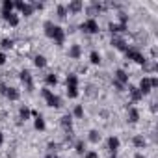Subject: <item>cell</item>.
Returning a JSON list of instances; mask_svg holds the SVG:
<instances>
[{"label": "cell", "instance_id": "obj_1", "mask_svg": "<svg viewBox=\"0 0 158 158\" xmlns=\"http://www.w3.org/2000/svg\"><path fill=\"white\" fill-rule=\"evenodd\" d=\"M41 97L45 99V102H47L48 108H61V99H60L52 89L43 88V89H41Z\"/></svg>", "mask_w": 158, "mask_h": 158}, {"label": "cell", "instance_id": "obj_2", "mask_svg": "<svg viewBox=\"0 0 158 158\" xmlns=\"http://www.w3.org/2000/svg\"><path fill=\"white\" fill-rule=\"evenodd\" d=\"M80 30H82L84 34H99L101 26H99V21H97L95 17H88V19H84V21L80 23Z\"/></svg>", "mask_w": 158, "mask_h": 158}, {"label": "cell", "instance_id": "obj_3", "mask_svg": "<svg viewBox=\"0 0 158 158\" xmlns=\"http://www.w3.org/2000/svg\"><path fill=\"white\" fill-rule=\"evenodd\" d=\"M34 6L30 2H23V0H19V2H15V13H19V17H32L34 15Z\"/></svg>", "mask_w": 158, "mask_h": 158}, {"label": "cell", "instance_id": "obj_4", "mask_svg": "<svg viewBox=\"0 0 158 158\" xmlns=\"http://www.w3.org/2000/svg\"><path fill=\"white\" fill-rule=\"evenodd\" d=\"M19 80H21V84H23L28 91L34 89V78H32V73H30L28 69H23V71L19 73Z\"/></svg>", "mask_w": 158, "mask_h": 158}, {"label": "cell", "instance_id": "obj_5", "mask_svg": "<svg viewBox=\"0 0 158 158\" xmlns=\"http://www.w3.org/2000/svg\"><path fill=\"white\" fill-rule=\"evenodd\" d=\"M48 39H52L58 47H61V45L65 43V30H63L60 24H56V26H54V32L50 34V37H48Z\"/></svg>", "mask_w": 158, "mask_h": 158}, {"label": "cell", "instance_id": "obj_6", "mask_svg": "<svg viewBox=\"0 0 158 158\" xmlns=\"http://www.w3.org/2000/svg\"><path fill=\"white\" fill-rule=\"evenodd\" d=\"M82 54H84L82 45H78V43L69 45V48H67V56H69V60H80V58H82Z\"/></svg>", "mask_w": 158, "mask_h": 158}, {"label": "cell", "instance_id": "obj_7", "mask_svg": "<svg viewBox=\"0 0 158 158\" xmlns=\"http://www.w3.org/2000/svg\"><path fill=\"white\" fill-rule=\"evenodd\" d=\"M136 88L139 89V93H141V95H149L151 91H154V89H152V82H151V76H143Z\"/></svg>", "mask_w": 158, "mask_h": 158}, {"label": "cell", "instance_id": "obj_8", "mask_svg": "<svg viewBox=\"0 0 158 158\" xmlns=\"http://www.w3.org/2000/svg\"><path fill=\"white\" fill-rule=\"evenodd\" d=\"M32 117H34V128L39 130V132H43V130L47 128V121H45V117H43L39 112H35V110H32Z\"/></svg>", "mask_w": 158, "mask_h": 158}, {"label": "cell", "instance_id": "obj_9", "mask_svg": "<svg viewBox=\"0 0 158 158\" xmlns=\"http://www.w3.org/2000/svg\"><path fill=\"white\" fill-rule=\"evenodd\" d=\"M114 80L117 84H121V86H127L128 84V73L125 69H115L114 71Z\"/></svg>", "mask_w": 158, "mask_h": 158}, {"label": "cell", "instance_id": "obj_10", "mask_svg": "<svg viewBox=\"0 0 158 158\" xmlns=\"http://www.w3.org/2000/svg\"><path fill=\"white\" fill-rule=\"evenodd\" d=\"M106 147H108L110 154H112V152H117V151L121 149V139H119V136H110V138L106 139Z\"/></svg>", "mask_w": 158, "mask_h": 158}, {"label": "cell", "instance_id": "obj_11", "mask_svg": "<svg viewBox=\"0 0 158 158\" xmlns=\"http://www.w3.org/2000/svg\"><path fill=\"white\" fill-rule=\"evenodd\" d=\"M65 8H67V13H69V15H76V13H80V11L84 10V2H80V0H74V2L65 4Z\"/></svg>", "mask_w": 158, "mask_h": 158}, {"label": "cell", "instance_id": "obj_12", "mask_svg": "<svg viewBox=\"0 0 158 158\" xmlns=\"http://www.w3.org/2000/svg\"><path fill=\"white\" fill-rule=\"evenodd\" d=\"M13 11H15V2H11V0H4V2L0 4V15H2V19L8 17Z\"/></svg>", "mask_w": 158, "mask_h": 158}, {"label": "cell", "instance_id": "obj_13", "mask_svg": "<svg viewBox=\"0 0 158 158\" xmlns=\"http://www.w3.org/2000/svg\"><path fill=\"white\" fill-rule=\"evenodd\" d=\"M4 97H6L10 102H15V101H19V99H21V91H19L17 88L8 86V88H6V91H4Z\"/></svg>", "mask_w": 158, "mask_h": 158}, {"label": "cell", "instance_id": "obj_14", "mask_svg": "<svg viewBox=\"0 0 158 158\" xmlns=\"http://www.w3.org/2000/svg\"><path fill=\"white\" fill-rule=\"evenodd\" d=\"M127 121H128V123H132V125L139 121V110H138L136 106H132V104L127 108Z\"/></svg>", "mask_w": 158, "mask_h": 158}, {"label": "cell", "instance_id": "obj_15", "mask_svg": "<svg viewBox=\"0 0 158 158\" xmlns=\"http://www.w3.org/2000/svg\"><path fill=\"white\" fill-rule=\"evenodd\" d=\"M128 97H130V104H132V106L143 99V95L139 93V89H138L136 86H128Z\"/></svg>", "mask_w": 158, "mask_h": 158}, {"label": "cell", "instance_id": "obj_16", "mask_svg": "<svg viewBox=\"0 0 158 158\" xmlns=\"http://www.w3.org/2000/svg\"><path fill=\"white\" fill-rule=\"evenodd\" d=\"M73 121H74V119H73V115H71V114H65V115H61V117H60V125H61V128H63V130H67V132H71V130H73Z\"/></svg>", "mask_w": 158, "mask_h": 158}, {"label": "cell", "instance_id": "obj_17", "mask_svg": "<svg viewBox=\"0 0 158 158\" xmlns=\"http://www.w3.org/2000/svg\"><path fill=\"white\" fill-rule=\"evenodd\" d=\"M58 82H60V78H58V74H56V73H48V74L45 76V88H48V89L56 88V86H58Z\"/></svg>", "mask_w": 158, "mask_h": 158}, {"label": "cell", "instance_id": "obj_18", "mask_svg": "<svg viewBox=\"0 0 158 158\" xmlns=\"http://www.w3.org/2000/svg\"><path fill=\"white\" fill-rule=\"evenodd\" d=\"M19 119H21V121H30V119H32V108L26 106V104H23V106L19 108Z\"/></svg>", "mask_w": 158, "mask_h": 158}, {"label": "cell", "instance_id": "obj_19", "mask_svg": "<svg viewBox=\"0 0 158 158\" xmlns=\"http://www.w3.org/2000/svg\"><path fill=\"white\" fill-rule=\"evenodd\" d=\"M13 47H15V41L11 37H2V39H0V50H2V52H8Z\"/></svg>", "mask_w": 158, "mask_h": 158}, {"label": "cell", "instance_id": "obj_20", "mask_svg": "<svg viewBox=\"0 0 158 158\" xmlns=\"http://www.w3.org/2000/svg\"><path fill=\"white\" fill-rule=\"evenodd\" d=\"M125 54L128 56V58H132L136 63H145V58H143V54H139L138 50H132V48H127L125 50Z\"/></svg>", "mask_w": 158, "mask_h": 158}, {"label": "cell", "instance_id": "obj_21", "mask_svg": "<svg viewBox=\"0 0 158 158\" xmlns=\"http://www.w3.org/2000/svg\"><path fill=\"white\" fill-rule=\"evenodd\" d=\"M4 21H6L11 28H17V26H19V23H21V17H19V13H15V11H13V13H10L8 17H4Z\"/></svg>", "mask_w": 158, "mask_h": 158}, {"label": "cell", "instance_id": "obj_22", "mask_svg": "<svg viewBox=\"0 0 158 158\" xmlns=\"http://www.w3.org/2000/svg\"><path fill=\"white\" fill-rule=\"evenodd\" d=\"M73 119H84V115H86V110H84V106L82 104H74V108H73Z\"/></svg>", "mask_w": 158, "mask_h": 158}, {"label": "cell", "instance_id": "obj_23", "mask_svg": "<svg viewBox=\"0 0 158 158\" xmlns=\"http://www.w3.org/2000/svg\"><path fill=\"white\" fill-rule=\"evenodd\" d=\"M47 56H43V54H35L34 56V65L37 67V69H45L47 67Z\"/></svg>", "mask_w": 158, "mask_h": 158}, {"label": "cell", "instance_id": "obj_24", "mask_svg": "<svg viewBox=\"0 0 158 158\" xmlns=\"http://www.w3.org/2000/svg\"><path fill=\"white\" fill-rule=\"evenodd\" d=\"M132 145L136 147V149H145V145H147V141H145V138L141 136V134H136L134 138H132Z\"/></svg>", "mask_w": 158, "mask_h": 158}, {"label": "cell", "instance_id": "obj_25", "mask_svg": "<svg viewBox=\"0 0 158 158\" xmlns=\"http://www.w3.org/2000/svg\"><path fill=\"white\" fill-rule=\"evenodd\" d=\"M74 151H76V154L84 156V152L88 151V145H86V141H84V139H76V141H74Z\"/></svg>", "mask_w": 158, "mask_h": 158}, {"label": "cell", "instance_id": "obj_26", "mask_svg": "<svg viewBox=\"0 0 158 158\" xmlns=\"http://www.w3.org/2000/svg\"><path fill=\"white\" fill-rule=\"evenodd\" d=\"M110 32L114 34V35H117V34H123L125 30H127V26L125 24H121V23H110Z\"/></svg>", "mask_w": 158, "mask_h": 158}, {"label": "cell", "instance_id": "obj_27", "mask_svg": "<svg viewBox=\"0 0 158 158\" xmlns=\"http://www.w3.org/2000/svg\"><path fill=\"white\" fill-rule=\"evenodd\" d=\"M101 61H102V54L99 50H91L89 52V63L91 65H101Z\"/></svg>", "mask_w": 158, "mask_h": 158}, {"label": "cell", "instance_id": "obj_28", "mask_svg": "<svg viewBox=\"0 0 158 158\" xmlns=\"http://www.w3.org/2000/svg\"><path fill=\"white\" fill-rule=\"evenodd\" d=\"M101 138H102V136H101V132H99V130H95V128H91V130L88 132V141H89V143H95V145H97V143L101 141Z\"/></svg>", "mask_w": 158, "mask_h": 158}, {"label": "cell", "instance_id": "obj_29", "mask_svg": "<svg viewBox=\"0 0 158 158\" xmlns=\"http://www.w3.org/2000/svg\"><path fill=\"white\" fill-rule=\"evenodd\" d=\"M56 15H58V19L60 21H63V19H67V8H65V4H58L56 6Z\"/></svg>", "mask_w": 158, "mask_h": 158}, {"label": "cell", "instance_id": "obj_30", "mask_svg": "<svg viewBox=\"0 0 158 158\" xmlns=\"http://www.w3.org/2000/svg\"><path fill=\"white\" fill-rule=\"evenodd\" d=\"M112 45H114L117 50H127V48H128L127 43H125V39H121V37H114V39H112Z\"/></svg>", "mask_w": 158, "mask_h": 158}, {"label": "cell", "instance_id": "obj_31", "mask_svg": "<svg viewBox=\"0 0 158 158\" xmlns=\"http://www.w3.org/2000/svg\"><path fill=\"white\" fill-rule=\"evenodd\" d=\"M80 82H78V76L74 73H69L67 78H65V86H78Z\"/></svg>", "mask_w": 158, "mask_h": 158}, {"label": "cell", "instance_id": "obj_32", "mask_svg": "<svg viewBox=\"0 0 158 158\" xmlns=\"http://www.w3.org/2000/svg\"><path fill=\"white\" fill-rule=\"evenodd\" d=\"M78 95H80L78 86H67V97H69V99H76Z\"/></svg>", "mask_w": 158, "mask_h": 158}, {"label": "cell", "instance_id": "obj_33", "mask_svg": "<svg viewBox=\"0 0 158 158\" xmlns=\"http://www.w3.org/2000/svg\"><path fill=\"white\" fill-rule=\"evenodd\" d=\"M84 158H99V151H95V149H88V151L84 152Z\"/></svg>", "mask_w": 158, "mask_h": 158}, {"label": "cell", "instance_id": "obj_34", "mask_svg": "<svg viewBox=\"0 0 158 158\" xmlns=\"http://www.w3.org/2000/svg\"><path fill=\"white\" fill-rule=\"evenodd\" d=\"M6 61H8V54L0 50V67H2V65H6Z\"/></svg>", "mask_w": 158, "mask_h": 158}, {"label": "cell", "instance_id": "obj_35", "mask_svg": "<svg viewBox=\"0 0 158 158\" xmlns=\"http://www.w3.org/2000/svg\"><path fill=\"white\" fill-rule=\"evenodd\" d=\"M6 88H8V86H6V84H4L2 80H0V93H2V95H4V91H6Z\"/></svg>", "mask_w": 158, "mask_h": 158}, {"label": "cell", "instance_id": "obj_36", "mask_svg": "<svg viewBox=\"0 0 158 158\" xmlns=\"http://www.w3.org/2000/svg\"><path fill=\"white\" fill-rule=\"evenodd\" d=\"M134 158H147V156H145V154H143V152H141V151H138V152H136V154H134Z\"/></svg>", "mask_w": 158, "mask_h": 158}, {"label": "cell", "instance_id": "obj_37", "mask_svg": "<svg viewBox=\"0 0 158 158\" xmlns=\"http://www.w3.org/2000/svg\"><path fill=\"white\" fill-rule=\"evenodd\" d=\"M4 139H6V138H4V132H2V130H0V147H2V145H4Z\"/></svg>", "mask_w": 158, "mask_h": 158}, {"label": "cell", "instance_id": "obj_38", "mask_svg": "<svg viewBox=\"0 0 158 158\" xmlns=\"http://www.w3.org/2000/svg\"><path fill=\"white\" fill-rule=\"evenodd\" d=\"M52 158H58V156H52Z\"/></svg>", "mask_w": 158, "mask_h": 158}]
</instances>
